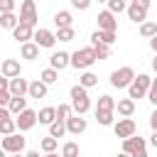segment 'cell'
Masks as SVG:
<instances>
[{"instance_id": "1", "label": "cell", "mask_w": 157, "mask_h": 157, "mask_svg": "<svg viewBox=\"0 0 157 157\" xmlns=\"http://www.w3.org/2000/svg\"><path fill=\"white\" fill-rule=\"evenodd\" d=\"M69 98H71V110H74V115H81V118H83V115L91 110V98H88V91H86V88H81L78 83H76V86H71Z\"/></svg>"}, {"instance_id": "2", "label": "cell", "mask_w": 157, "mask_h": 157, "mask_svg": "<svg viewBox=\"0 0 157 157\" xmlns=\"http://www.w3.org/2000/svg\"><path fill=\"white\" fill-rule=\"evenodd\" d=\"M150 86H152V76H147V74H135L132 83L128 86V98H130V101L145 98L147 91H150Z\"/></svg>"}, {"instance_id": "3", "label": "cell", "mask_w": 157, "mask_h": 157, "mask_svg": "<svg viewBox=\"0 0 157 157\" xmlns=\"http://www.w3.org/2000/svg\"><path fill=\"white\" fill-rule=\"evenodd\" d=\"M132 78H135V69L132 66H120L110 74V86L113 88H128L132 83Z\"/></svg>"}, {"instance_id": "4", "label": "cell", "mask_w": 157, "mask_h": 157, "mask_svg": "<svg viewBox=\"0 0 157 157\" xmlns=\"http://www.w3.org/2000/svg\"><path fill=\"white\" fill-rule=\"evenodd\" d=\"M25 137L20 135V132H15V135H7V137H2L0 140V150L5 152V155H22L25 152Z\"/></svg>"}, {"instance_id": "5", "label": "cell", "mask_w": 157, "mask_h": 157, "mask_svg": "<svg viewBox=\"0 0 157 157\" xmlns=\"http://www.w3.org/2000/svg\"><path fill=\"white\" fill-rule=\"evenodd\" d=\"M147 10H150V0H132L130 5H128V17L132 20V22H147Z\"/></svg>"}, {"instance_id": "6", "label": "cell", "mask_w": 157, "mask_h": 157, "mask_svg": "<svg viewBox=\"0 0 157 157\" xmlns=\"http://www.w3.org/2000/svg\"><path fill=\"white\" fill-rule=\"evenodd\" d=\"M37 20H39V17H37V7H34V2H32V0H22V5H20V25L34 29Z\"/></svg>"}, {"instance_id": "7", "label": "cell", "mask_w": 157, "mask_h": 157, "mask_svg": "<svg viewBox=\"0 0 157 157\" xmlns=\"http://www.w3.org/2000/svg\"><path fill=\"white\" fill-rule=\"evenodd\" d=\"M93 61H96V56H93V49H91V47L76 49V52L71 54V66H74V69H83V71H86Z\"/></svg>"}, {"instance_id": "8", "label": "cell", "mask_w": 157, "mask_h": 157, "mask_svg": "<svg viewBox=\"0 0 157 157\" xmlns=\"http://www.w3.org/2000/svg\"><path fill=\"white\" fill-rule=\"evenodd\" d=\"M113 132H115V137L128 140V137L137 135V125H135V120H132V118H120L118 123H113Z\"/></svg>"}, {"instance_id": "9", "label": "cell", "mask_w": 157, "mask_h": 157, "mask_svg": "<svg viewBox=\"0 0 157 157\" xmlns=\"http://www.w3.org/2000/svg\"><path fill=\"white\" fill-rule=\"evenodd\" d=\"M32 42H34L39 49H52V47L56 44V37H54V32H52V29H44V27H39V29H34V37H32Z\"/></svg>"}, {"instance_id": "10", "label": "cell", "mask_w": 157, "mask_h": 157, "mask_svg": "<svg viewBox=\"0 0 157 157\" xmlns=\"http://www.w3.org/2000/svg\"><path fill=\"white\" fill-rule=\"evenodd\" d=\"M15 125H17V130H20V132H25V130H32V128L37 125V110H32V108L22 110V113L15 118Z\"/></svg>"}, {"instance_id": "11", "label": "cell", "mask_w": 157, "mask_h": 157, "mask_svg": "<svg viewBox=\"0 0 157 157\" xmlns=\"http://www.w3.org/2000/svg\"><path fill=\"white\" fill-rule=\"evenodd\" d=\"M7 91H10V96H12V98H25V96H27V91H29V81H27V78H22V76L10 78Z\"/></svg>"}, {"instance_id": "12", "label": "cell", "mask_w": 157, "mask_h": 157, "mask_svg": "<svg viewBox=\"0 0 157 157\" xmlns=\"http://www.w3.org/2000/svg\"><path fill=\"white\" fill-rule=\"evenodd\" d=\"M66 66H71V54H69V52H54V54L49 56V69L64 71Z\"/></svg>"}, {"instance_id": "13", "label": "cell", "mask_w": 157, "mask_h": 157, "mask_svg": "<svg viewBox=\"0 0 157 157\" xmlns=\"http://www.w3.org/2000/svg\"><path fill=\"white\" fill-rule=\"evenodd\" d=\"M137 150H147V140L140 135H132L128 140H123V155H135Z\"/></svg>"}, {"instance_id": "14", "label": "cell", "mask_w": 157, "mask_h": 157, "mask_svg": "<svg viewBox=\"0 0 157 157\" xmlns=\"http://www.w3.org/2000/svg\"><path fill=\"white\" fill-rule=\"evenodd\" d=\"M98 29H101V32H115V29H118L115 15H110L108 10H101V12H98Z\"/></svg>"}, {"instance_id": "15", "label": "cell", "mask_w": 157, "mask_h": 157, "mask_svg": "<svg viewBox=\"0 0 157 157\" xmlns=\"http://www.w3.org/2000/svg\"><path fill=\"white\" fill-rule=\"evenodd\" d=\"M86 128H88V123H86V118H81V115H71V118L66 120V132H69V135H81V132H86Z\"/></svg>"}, {"instance_id": "16", "label": "cell", "mask_w": 157, "mask_h": 157, "mask_svg": "<svg viewBox=\"0 0 157 157\" xmlns=\"http://www.w3.org/2000/svg\"><path fill=\"white\" fill-rule=\"evenodd\" d=\"M0 76L5 78H17L20 76V61L17 59H5L0 64Z\"/></svg>"}, {"instance_id": "17", "label": "cell", "mask_w": 157, "mask_h": 157, "mask_svg": "<svg viewBox=\"0 0 157 157\" xmlns=\"http://www.w3.org/2000/svg\"><path fill=\"white\" fill-rule=\"evenodd\" d=\"M113 42H115V32H101V29H96V32L91 34V47H98V44L110 47Z\"/></svg>"}, {"instance_id": "18", "label": "cell", "mask_w": 157, "mask_h": 157, "mask_svg": "<svg viewBox=\"0 0 157 157\" xmlns=\"http://www.w3.org/2000/svg\"><path fill=\"white\" fill-rule=\"evenodd\" d=\"M32 37H34V29H29V27H25V25H17V27L12 29V39L20 42V44L32 42Z\"/></svg>"}, {"instance_id": "19", "label": "cell", "mask_w": 157, "mask_h": 157, "mask_svg": "<svg viewBox=\"0 0 157 157\" xmlns=\"http://www.w3.org/2000/svg\"><path fill=\"white\" fill-rule=\"evenodd\" d=\"M47 91H49V86H44V83L37 78V81H29V91H27V96L39 101V98H47Z\"/></svg>"}, {"instance_id": "20", "label": "cell", "mask_w": 157, "mask_h": 157, "mask_svg": "<svg viewBox=\"0 0 157 157\" xmlns=\"http://www.w3.org/2000/svg\"><path fill=\"white\" fill-rule=\"evenodd\" d=\"M54 120H56V108L54 105H44L37 113V123H42V125H52Z\"/></svg>"}, {"instance_id": "21", "label": "cell", "mask_w": 157, "mask_h": 157, "mask_svg": "<svg viewBox=\"0 0 157 157\" xmlns=\"http://www.w3.org/2000/svg\"><path fill=\"white\" fill-rule=\"evenodd\" d=\"M71 22H74V17H71L69 10H56V12H54V25H56V29L71 27Z\"/></svg>"}, {"instance_id": "22", "label": "cell", "mask_w": 157, "mask_h": 157, "mask_svg": "<svg viewBox=\"0 0 157 157\" xmlns=\"http://www.w3.org/2000/svg\"><path fill=\"white\" fill-rule=\"evenodd\" d=\"M20 56L27 59V61H34L39 56V47L34 42H27V44H20Z\"/></svg>"}, {"instance_id": "23", "label": "cell", "mask_w": 157, "mask_h": 157, "mask_svg": "<svg viewBox=\"0 0 157 157\" xmlns=\"http://www.w3.org/2000/svg\"><path fill=\"white\" fill-rule=\"evenodd\" d=\"M115 110H118L123 118H130V115L135 113V101H130V98H120V101L115 103Z\"/></svg>"}, {"instance_id": "24", "label": "cell", "mask_w": 157, "mask_h": 157, "mask_svg": "<svg viewBox=\"0 0 157 157\" xmlns=\"http://www.w3.org/2000/svg\"><path fill=\"white\" fill-rule=\"evenodd\" d=\"M96 83H98V76H96L93 71H83V74L78 76V86H81V88H86V91H88V88H93Z\"/></svg>"}, {"instance_id": "25", "label": "cell", "mask_w": 157, "mask_h": 157, "mask_svg": "<svg viewBox=\"0 0 157 157\" xmlns=\"http://www.w3.org/2000/svg\"><path fill=\"white\" fill-rule=\"evenodd\" d=\"M56 147H59V140H54V137H42L39 140V150L44 152V155H52V152H56Z\"/></svg>"}, {"instance_id": "26", "label": "cell", "mask_w": 157, "mask_h": 157, "mask_svg": "<svg viewBox=\"0 0 157 157\" xmlns=\"http://www.w3.org/2000/svg\"><path fill=\"white\" fill-rule=\"evenodd\" d=\"M20 25V17L15 15V12H10V15H0V27L2 29H15Z\"/></svg>"}, {"instance_id": "27", "label": "cell", "mask_w": 157, "mask_h": 157, "mask_svg": "<svg viewBox=\"0 0 157 157\" xmlns=\"http://www.w3.org/2000/svg\"><path fill=\"white\" fill-rule=\"evenodd\" d=\"M140 37H145V39H152V37H157V22H142L140 25Z\"/></svg>"}, {"instance_id": "28", "label": "cell", "mask_w": 157, "mask_h": 157, "mask_svg": "<svg viewBox=\"0 0 157 157\" xmlns=\"http://www.w3.org/2000/svg\"><path fill=\"white\" fill-rule=\"evenodd\" d=\"M7 110H10V115H20L22 110H27V98H12Z\"/></svg>"}, {"instance_id": "29", "label": "cell", "mask_w": 157, "mask_h": 157, "mask_svg": "<svg viewBox=\"0 0 157 157\" xmlns=\"http://www.w3.org/2000/svg\"><path fill=\"white\" fill-rule=\"evenodd\" d=\"M64 135H66V123H61V120H54V123L49 125V137L59 140V137H64Z\"/></svg>"}, {"instance_id": "30", "label": "cell", "mask_w": 157, "mask_h": 157, "mask_svg": "<svg viewBox=\"0 0 157 157\" xmlns=\"http://www.w3.org/2000/svg\"><path fill=\"white\" fill-rule=\"evenodd\" d=\"M39 81H42L44 86H52V83L59 81V71H54V69H44V71L39 74Z\"/></svg>"}, {"instance_id": "31", "label": "cell", "mask_w": 157, "mask_h": 157, "mask_svg": "<svg viewBox=\"0 0 157 157\" xmlns=\"http://www.w3.org/2000/svg\"><path fill=\"white\" fill-rule=\"evenodd\" d=\"M71 115H74V110H71V103H59V105H56V120L66 123Z\"/></svg>"}, {"instance_id": "32", "label": "cell", "mask_w": 157, "mask_h": 157, "mask_svg": "<svg viewBox=\"0 0 157 157\" xmlns=\"http://www.w3.org/2000/svg\"><path fill=\"white\" fill-rule=\"evenodd\" d=\"M96 110H110V113H113V110H115V98H113V96H101Z\"/></svg>"}, {"instance_id": "33", "label": "cell", "mask_w": 157, "mask_h": 157, "mask_svg": "<svg viewBox=\"0 0 157 157\" xmlns=\"http://www.w3.org/2000/svg\"><path fill=\"white\" fill-rule=\"evenodd\" d=\"M15 132H17L15 118H7V120H2V123H0V135H2V137H7V135H15Z\"/></svg>"}, {"instance_id": "34", "label": "cell", "mask_w": 157, "mask_h": 157, "mask_svg": "<svg viewBox=\"0 0 157 157\" xmlns=\"http://www.w3.org/2000/svg\"><path fill=\"white\" fill-rule=\"evenodd\" d=\"M78 155H81V150H78V145H76L74 140L64 142V147H61V157H78Z\"/></svg>"}, {"instance_id": "35", "label": "cell", "mask_w": 157, "mask_h": 157, "mask_svg": "<svg viewBox=\"0 0 157 157\" xmlns=\"http://www.w3.org/2000/svg\"><path fill=\"white\" fill-rule=\"evenodd\" d=\"M128 10V2L125 0H108V12L110 15H120Z\"/></svg>"}, {"instance_id": "36", "label": "cell", "mask_w": 157, "mask_h": 157, "mask_svg": "<svg viewBox=\"0 0 157 157\" xmlns=\"http://www.w3.org/2000/svg\"><path fill=\"white\" fill-rule=\"evenodd\" d=\"M96 120H98V125H103V128H108V125H113V123H115L110 110H96Z\"/></svg>"}, {"instance_id": "37", "label": "cell", "mask_w": 157, "mask_h": 157, "mask_svg": "<svg viewBox=\"0 0 157 157\" xmlns=\"http://www.w3.org/2000/svg\"><path fill=\"white\" fill-rule=\"evenodd\" d=\"M54 37H56L59 42H71V39L76 37V32H74V27H64V29H56Z\"/></svg>"}, {"instance_id": "38", "label": "cell", "mask_w": 157, "mask_h": 157, "mask_svg": "<svg viewBox=\"0 0 157 157\" xmlns=\"http://www.w3.org/2000/svg\"><path fill=\"white\" fill-rule=\"evenodd\" d=\"M91 49H93L96 61H105V59L110 56V47H105V44H98V47H91Z\"/></svg>"}, {"instance_id": "39", "label": "cell", "mask_w": 157, "mask_h": 157, "mask_svg": "<svg viewBox=\"0 0 157 157\" xmlns=\"http://www.w3.org/2000/svg\"><path fill=\"white\" fill-rule=\"evenodd\" d=\"M15 12V0H0V15Z\"/></svg>"}, {"instance_id": "40", "label": "cell", "mask_w": 157, "mask_h": 157, "mask_svg": "<svg viewBox=\"0 0 157 157\" xmlns=\"http://www.w3.org/2000/svg\"><path fill=\"white\" fill-rule=\"evenodd\" d=\"M147 101L157 108V83H155V81H152V86H150V91H147Z\"/></svg>"}, {"instance_id": "41", "label": "cell", "mask_w": 157, "mask_h": 157, "mask_svg": "<svg viewBox=\"0 0 157 157\" xmlns=\"http://www.w3.org/2000/svg\"><path fill=\"white\" fill-rule=\"evenodd\" d=\"M71 7H74V10H88L91 2H88V0H71Z\"/></svg>"}, {"instance_id": "42", "label": "cell", "mask_w": 157, "mask_h": 157, "mask_svg": "<svg viewBox=\"0 0 157 157\" xmlns=\"http://www.w3.org/2000/svg\"><path fill=\"white\" fill-rule=\"evenodd\" d=\"M10 101H12L10 91H0V108H7V105H10Z\"/></svg>"}, {"instance_id": "43", "label": "cell", "mask_w": 157, "mask_h": 157, "mask_svg": "<svg viewBox=\"0 0 157 157\" xmlns=\"http://www.w3.org/2000/svg\"><path fill=\"white\" fill-rule=\"evenodd\" d=\"M150 128H152V132H157V108H155L152 115H150Z\"/></svg>"}, {"instance_id": "44", "label": "cell", "mask_w": 157, "mask_h": 157, "mask_svg": "<svg viewBox=\"0 0 157 157\" xmlns=\"http://www.w3.org/2000/svg\"><path fill=\"white\" fill-rule=\"evenodd\" d=\"M7 86H10V78L0 76V91H7Z\"/></svg>"}, {"instance_id": "45", "label": "cell", "mask_w": 157, "mask_h": 157, "mask_svg": "<svg viewBox=\"0 0 157 157\" xmlns=\"http://www.w3.org/2000/svg\"><path fill=\"white\" fill-rule=\"evenodd\" d=\"M7 118H10V110H7V108H0V123L7 120Z\"/></svg>"}, {"instance_id": "46", "label": "cell", "mask_w": 157, "mask_h": 157, "mask_svg": "<svg viewBox=\"0 0 157 157\" xmlns=\"http://www.w3.org/2000/svg\"><path fill=\"white\" fill-rule=\"evenodd\" d=\"M150 49L157 54V37H152V39H150Z\"/></svg>"}, {"instance_id": "47", "label": "cell", "mask_w": 157, "mask_h": 157, "mask_svg": "<svg viewBox=\"0 0 157 157\" xmlns=\"http://www.w3.org/2000/svg\"><path fill=\"white\" fill-rule=\"evenodd\" d=\"M130 157H147V150H137L135 155H130Z\"/></svg>"}, {"instance_id": "48", "label": "cell", "mask_w": 157, "mask_h": 157, "mask_svg": "<svg viewBox=\"0 0 157 157\" xmlns=\"http://www.w3.org/2000/svg\"><path fill=\"white\" fill-rule=\"evenodd\" d=\"M150 145H152V147H157V132H152V135H150Z\"/></svg>"}, {"instance_id": "49", "label": "cell", "mask_w": 157, "mask_h": 157, "mask_svg": "<svg viewBox=\"0 0 157 157\" xmlns=\"http://www.w3.org/2000/svg\"><path fill=\"white\" fill-rule=\"evenodd\" d=\"M22 157H39V152H37V150H29V152H25Z\"/></svg>"}, {"instance_id": "50", "label": "cell", "mask_w": 157, "mask_h": 157, "mask_svg": "<svg viewBox=\"0 0 157 157\" xmlns=\"http://www.w3.org/2000/svg\"><path fill=\"white\" fill-rule=\"evenodd\" d=\"M152 69H155V74H157V54H155V59H152Z\"/></svg>"}, {"instance_id": "51", "label": "cell", "mask_w": 157, "mask_h": 157, "mask_svg": "<svg viewBox=\"0 0 157 157\" xmlns=\"http://www.w3.org/2000/svg\"><path fill=\"white\" fill-rule=\"evenodd\" d=\"M44 157H61V155H56V152H52V155H44Z\"/></svg>"}, {"instance_id": "52", "label": "cell", "mask_w": 157, "mask_h": 157, "mask_svg": "<svg viewBox=\"0 0 157 157\" xmlns=\"http://www.w3.org/2000/svg\"><path fill=\"white\" fill-rule=\"evenodd\" d=\"M115 157H130V155H123V152H120V155H115Z\"/></svg>"}, {"instance_id": "53", "label": "cell", "mask_w": 157, "mask_h": 157, "mask_svg": "<svg viewBox=\"0 0 157 157\" xmlns=\"http://www.w3.org/2000/svg\"><path fill=\"white\" fill-rule=\"evenodd\" d=\"M0 157H7V155H5V152H2V150H0Z\"/></svg>"}, {"instance_id": "54", "label": "cell", "mask_w": 157, "mask_h": 157, "mask_svg": "<svg viewBox=\"0 0 157 157\" xmlns=\"http://www.w3.org/2000/svg\"><path fill=\"white\" fill-rule=\"evenodd\" d=\"M10 157H22V155H10Z\"/></svg>"}, {"instance_id": "55", "label": "cell", "mask_w": 157, "mask_h": 157, "mask_svg": "<svg viewBox=\"0 0 157 157\" xmlns=\"http://www.w3.org/2000/svg\"><path fill=\"white\" fill-rule=\"evenodd\" d=\"M152 81H155V83H157V76H155V78H152Z\"/></svg>"}]
</instances>
